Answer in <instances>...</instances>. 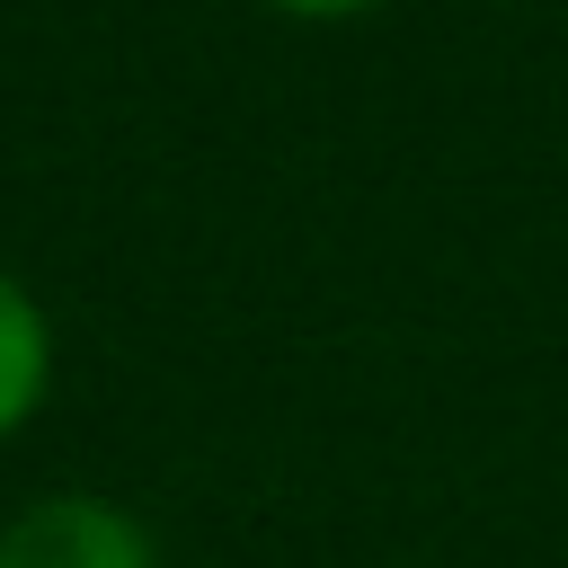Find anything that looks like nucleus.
Here are the masks:
<instances>
[{
    "instance_id": "obj_3",
    "label": "nucleus",
    "mask_w": 568,
    "mask_h": 568,
    "mask_svg": "<svg viewBox=\"0 0 568 568\" xmlns=\"http://www.w3.org/2000/svg\"><path fill=\"white\" fill-rule=\"evenodd\" d=\"M266 9H284V18H364L382 0H266Z\"/></svg>"
},
{
    "instance_id": "obj_2",
    "label": "nucleus",
    "mask_w": 568,
    "mask_h": 568,
    "mask_svg": "<svg viewBox=\"0 0 568 568\" xmlns=\"http://www.w3.org/2000/svg\"><path fill=\"white\" fill-rule=\"evenodd\" d=\"M44 390H53V320H44V302L0 266V444L44 408Z\"/></svg>"
},
{
    "instance_id": "obj_1",
    "label": "nucleus",
    "mask_w": 568,
    "mask_h": 568,
    "mask_svg": "<svg viewBox=\"0 0 568 568\" xmlns=\"http://www.w3.org/2000/svg\"><path fill=\"white\" fill-rule=\"evenodd\" d=\"M0 568H160V559H151V532L124 506L53 488V497H36L0 524Z\"/></svg>"
}]
</instances>
